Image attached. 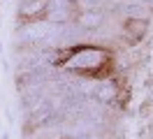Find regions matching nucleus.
Listing matches in <instances>:
<instances>
[{"mask_svg":"<svg viewBox=\"0 0 153 139\" xmlns=\"http://www.w3.org/2000/svg\"><path fill=\"white\" fill-rule=\"evenodd\" d=\"M123 33L128 35L130 42L142 39L144 33H146V21H142V19H128V21H125V26H123Z\"/></svg>","mask_w":153,"mask_h":139,"instance_id":"obj_1","label":"nucleus"},{"mask_svg":"<svg viewBox=\"0 0 153 139\" xmlns=\"http://www.w3.org/2000/svg\"><path fill=\"white\" fill-rule=\"evenodd\" d=\"M44 12H47V0H33L23 7V16L39 19V16H44Z\"/></svg>","mask_w":153,"mask_h":139,"instance_id":"obj_2","label":"nucleus"}]
</instances>
